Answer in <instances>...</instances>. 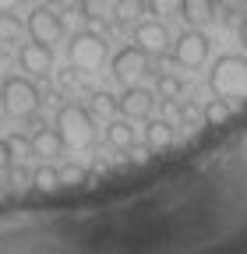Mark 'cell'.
<instances>
[{
    "label": "cell",
    "mask_w": 247,
    "mask_h": 254,
    "mask_svg": "<svg viewBox=\"0 0 247 254\" xmlns=\"http://www.w3.org/2000/svg\"><path fill=\"white\" fill-rule=\"evenodd\" d=\"M208 88L226 103H247V57L223 53L208 71Z\"/></svg>",
    "instance_id": "cell-1"
},
{
    "label": "cell",
    "mask_w": 247,
    "mask_h": 254,
    "mask_svg": "<svg viewBox=\"0 0 247 254\" xmlns=\"http://www.w3.org/2000/svg\"><path fill=\"white\" fill-rule=\"evenodd\" d=\"M57 134L64 138L67 148H88L96 141V120H92V113L81 110L78 103H67L57 113Z\"/></svg>",
    "instance_id": "cell-2"
},
{
    "label": "cell",
    "mask_w": 247,
    "mask_h": 254,
    "mask_svg": "<svg viewBox=\"0 0 247 254\" xmlns=\"http://www.w3.org/2000/svg\"><path fill=\"white\" fill-rule=\"evenodd\" d=\"M0 103H4V110L11 117L25 120V117H32L39 110V88H36V81H28L21 74H11V78L0 81Z\"/></svg>",
    "instance_id": "cell-3"
},
{
    "label": "cell",
    "mask_w": 247,
    "mask_h": 254,
    "mask_svg": "<svg viewBox=\"0 0 247 254\" xmlns=\"http://www.w3.org/2000/svg\"><path fill=\"white\" fill-rule=\"evenodd\" d=\"M67 53H71L74 71H88V74H92V71H103L106 60H110L106 39L99 36V32H92V28L78 32V36L71 39V46H67Z\"/></svg>",
    "instance_id": "cell-4"
},
{
    "label": "cell",
    "mask_w": 247,
    "mask_h": 254,
    "mask_svg": "<svg viewBox=\"0 0 247 254\" xmlns=\"http://www.w3.org/2000/svg\"><path fill=\"white\" fill-rule=\"evenodd\" d=\"M208 36L201 28H187V32H180L177 36V43H173V60L180 64V67H187V71H198L201 64L208 60Z\"/></svg>",
    "instance_id": "cell-5"
},
{
    "label": "cell",
    "mask_w": 247,
    "mask_h": 254,
    "mask_svg": "<svg viewBox=\"0 0 247 254\" xmlns=\"http://www.w3.org/2000/svg\"><path fill=\"white\" fill-rule=\"evenodd\" d=\"M25 28H28V36L36 43H43V46H53V43L64 39V18H60L57 7H36L28 14Z\"/></svg>",
    "instance_id": "cell-6"
},
{
    "label": "cell",
    "mask_w": 247,
    "mask_h": 254,
    "mask_svg": "<svg viewBox=\"0 0 247 254\" xmlns=\"http://www.w3.org/2000/svg\"><path fill=\"white\" fill-rule=\"evenodd\" d=\"M110 71H113L124 85H134V81L148 71V53L138 50L134 43H131V46H120V50L113 53V60H110Z\"/></svg>",
    "instance_id": "cell-7"
},
{
    "label": "cell",
    "mask_w": 247,
    "mask_h": 254,
    "mask_svg": "<svg viewBox=\"0 0 247 254\" xmlns=\"http://www.w3.org/2000/svg\"><path fill=\"white\" fill-rule=\"evenodd\" d=\"M18 67L25 71V74H36V78H43V74H53L57 67H53V50L50 46H43V43H25L21 50H18Z\"/></svg>",
    "instance_id": "cell-8"
},
{
    "label": "cell",
    "mask_w": 247,
    "mask_h": 254,
    "mask_svg": "<svg viewBox=\"0 0 247 254\" xmlns=\"http://www.w3.org/2000/svg\"><path fill=\"white\" fill-rule=\"evenodd\" d=\"M166 43H170V32L159 18H152V21H138L134 25V46L145 50L148 57H159L166 53Z\"/></svg>",
    "instance_id": "cell-9"
},
{
    "label": "cell",
    "mask_w": 247,
    "mask_h": 254,
    "mask_svg": "<svg viewBox=\"0 0 247 254\" xmlns=\"http://www.w3.org/2000/svg\"><path fill=\"white\" fill-rule=\"evenodd\" d=\"M152 106H156V95H152L148 88H138V85H127V88H124V95L117 99V110H120L124 117H131V120L152 117Z\"/></svg>",
    "instance_id": "cell-10"
},
{
    "label": "cell",
    "mask_w": 247,
    "mask_h": 254,
    "mask_svg": "<svg viewBox=\"0 0 247 254\" xmlns=\"http://www.w3.org/2000/svg\"><path fill=\"white\" fill-rule=\"evenodd\" d=\"M177 14L187 21V25L201 28V25H208V21L215 18V0H180Z\"/></svg>",
    "instance_id": "cell-11"
},
{
    "label": "cell",
    "mask_w": 247,
    "mask_h": 254,
    "mask_svg": "<svg viewBox=\"0 0 247 254\" xmlns=\"http://www.w3.org/2000/svg\"><path fill=\"white\" fill-rule=\"evenodd\" d=\"M64 138H60L53 127H39V131L32 134V152L43 155V159H53V155H64Z\"/></svg>",
    "instance_id": "cell-12"
},
{
    "label": "cell",
    "mask_w": 247,
    "mask_h": 254,
    "mask_svg": "<svg viewBox=\"0 0 247 254\" xmlns=\"http://www.w3.org/2000/svg\"><path fill=\"white\" fill-rule=\"evenodd\" d=\"M173 145V124L170 120H148L145 127V148L148 152H163Z\"/></svg>",
    "instance_id": "cell-13"
},
{
    "label": "cell",
    "mask_w": 247,
    "mask_h": 254,
    "mask_svg": "<svg viewBox=\"0 0 247 254\" xmlns=\"http://www.w3.org/2000/svg\"><path fill=\"white\" fill-rule=\"evenodd\" d=\"M145 14V0H117V4L110 7V18L124 28H134Z\"/></svg>",
    "instance_id": "cell-14"
},
{
    "label": "cell",
    "mask_w": 247,
    "mask_h": 254,
    "mask_svg": "<svg viewBox=\"0 0 247 254\" xmlns=\"http://www.w3.org/2000/svg\"><path fill=\"white\" fill-rule=\"evenodd\" d=\"M106 141L113 148H131L134 145V127L127 120H110L106 124Z\"/></svg>",
    "instance_id": "cell-15"
},
{
    "label": "cell",
    "mask_w": 247,
    "mask_h": 254,
    "mask_svg": "<svg viewBox=\"0 0 247 254\" xmlns=\"http://www.w3.org/2000/svg\"><path fill=\"white\" fill-rule=\"evenodd\" d=\"M230 103L226 99H219V95H215V99H208L205 106H201V120L208 124V127H223L226 120H230Z\"/></svg>",
    "instance_id": "cell-16"
},
{
    "label": "cell",
    "mask_w": 247,
    "mask_h": 254,
    "mask_svg": "<svg viewBox=\"0 0 247 254\" xmlns=\"http://www.w3.org/2000/svg\"><path fill=\"white\" fill-rule=\"evenodd\" d=\"M156 95H159L163 103H180V99H184V81H180L177 74H159Z\"/></svg>",
    "instance_id": "cell-17"
},
{
    "label": "cell",
    "mask_w": 247,
    "mask_h": 254,
    "mask_svg": "<svg viewBox=\"0 0 247 254\" xmlns=\"http://www.w3.org/2000/svg\"><path fill=\"white\" fill-rule=\"evenodd\" d=\"M78 14H81V21H92V25L110 21V7L103 0H78Z\"/></svg>",
    "instance_id": "cell-18"
},
{
    "label": "cell",
    "mask_w": 247,
    "mask_h": 254,
    "mask_svg": "<svg viewBox=\"0 0 247 254\" xmlns=\"http://www.w3.org/2000/svg\"><path fill=\"white\" fill-rule=\"evenodd\" d=\"M32 184L39 187V190H53V187H60V170L57 166H39L36 173H32Z\"/></svg>",
    "instance_id": "cell-19"
},
{
    "label": "cell",
    "mask_w": 247,
    "mask_h": 254,
    "mask_svg": "<svg viewBox=\"0 0 247 254\" xmlns=\"http://www.w3.org/2000/svg\"><path fill=\"white\" fill-rule=\"evenodd\" d=\"M21 32H25V25L11 11H0V39H18Z\"/></svg>",
    "instance_id": "cell-20"
},
{
    "label": "cell",
    "mask_w": 247,
    "mask_h": 254,
    "mask_svg": "<svg viewBox=\"0 0 247 254\" xmlns=\"http://www.w3.org/2000/svg\"><path fill=\"white\" fill-rule=\"evenodd\" d=\"M113 110H117V95H110V92H96V95H92V113L110 117Z\"/></svg>",
    "instance_id": "cell-21"
},
{
    "label": "cell",
    "mask_w": 247,
    "mask_h": 254,
    "mask_svg": "<svg viewBox=\"0 0 247 254\" xmlns=\"http://www.w3.org/2000/svg\"><path fill=\"white\" fill-rule=\"evenodd\" d=\"M152 14H156L159 21L163 18H170V14H177V7H180V0H148V4H145Z\"/></svg>",
    "instance_id": "cell-22"
},
{
    "label": "cell",
    "mask_w": 247,
    "mask_h": 254,
    "mask_svg": "<svg viewBox=\"0 0 247 254\" xmlns=\"http://www.w3.org/2000/svg\"><path fill=\"white\" fill-rule=\"evenodd\" d=\"M4 173H7V184H11V187H18V190L32 184V173H28L25 166H14V163H11V166H7Z\"/></svg>",
    "instance_id": "cell-23"
},
{
    "label": "cell",
    "mask_w": 247,
    "mask_h": 254,
    "mask_svg": "<svg viewBox=\"0 0 247 254\" xmlns=\"http://www.w3.org/2000/svg\"><path fill=\"white\" fill-rule=\"evenodd\" d=\"M180 120L187 124V127H194V124L201 120V106H198L194 99H187V103H180Z\"/></svg>",
    "instance_id": "cell-24"
},
{
    "label": "cell",
    "mask_w": 247,
    "mask_h": 254,
    "mask_svg": "<svg viewBox=\"0 0 247 254\" xmlns=\"http://www.w3.org/2000/svg\"><path fill=\"white\" fill-rule=\"evenodd\" d=\"M85 180V170L78 163H67V166H60V184H81Z\"/></svg>",
    "instance_id": "cell-25"
},
{
    "label": "cell",
    "mask_w": 247,
    "mask_h": 254,
    "mask_svg": "<svg viewBox=\"0 0 247 254\" xmlns=\"http://www.w3.org/2000/svg\"><path fill=\"white\" fill-rule=\"evenodd\" d=\"M14 163V152H11V141H4V138H0V173H4L7 166Z\"/></svg>",
    "instance_id": "cell-26"
},
{
    "label": "cell",
    "mask_w": 247,
    "mask_h": 254,
    "mask_svg": "<svg viewBox=\"0 0 247 254\" xmlns=\"http://www.w3.org/2000/svg\"><path fill=\"white\" fill-rule=\"evenodd\" d=\"M7 141H11V152H21V155H25V152H28V148H32V141H28V138H25V134H11V138H7Z\"/></svg>",
    "instance_id": "cell-27"
},
{
    "label": "cell",
    "mask_w": 247,
    "mask_h": 254,
    "mask_svg": "<svg viewBox=\"0 0 247 254\" xmlns=\"http://www.w3.org/2000/svg\"><path fill=\"white\" fill-rule=\"evenodd\" d=\"M215 7H223V11H240V7H247V0H215Z\"/></svg>",
    "instance_id": "cell-28"
},
{
    "label": "cell",
    "mask_w": 247,
    "mask_h": 254,
    "mask_svg": "<svg viewBox=\"0 0 247 254\" xmlns=\"http://www.w3.org/2000/svg\"><path fill=\"white\" fill-rule=\"evenodd\" d=\"M237 39H240V46L247 50V18H244V21L237 25Z\"/></svg>",
    "instance_id": "cell-29"
},
{
    "label": "cell",
    "mask_w": 247,
    "mask_h": 254,
    "mask_svg": "<svg viewBox=\"0 0 247 254\" xmlns=\"http://www.w3.org/2000/svg\"><path fill=\"white\" fill-rule=\"evenodd\" d=\"M11 64H14L11 53H0V74H7V71H11Z\"/></svg>",
    "instance_id": "cell-30"
},
{
    "label": "cell",
    "mask_w": 247,
    "mask_h": 254,
    "mask_svg": "<svg viewBox=\"0 0 247 254\" xmlns=\"http://www.w3.org/2000/svg\"><path fill=\"white\" fill-rule=\"evenodd\" d=\"M25 0H0V11H14V7H21Z\"/></svg>",
    "instance_id": "cell-31"
},
{
    "label": "cell",
    "mask_w": 247,
    "mask_h": 254,
    "mask_svg": "<svg viewBox=\"0 0 247 254\" xmlns=\"http://www.w3.org/2000/svg\"><path fill=\"white\" fill-rule=\"evenodd\" d=\"M145 4H148V0H145Z\"/></svg>",
    "instance_id": "cell-32"
}]
</instances>
